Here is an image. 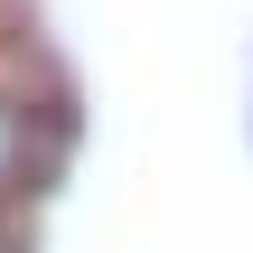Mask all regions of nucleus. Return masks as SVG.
Masks as SVG:
<instances>
[{"mask_svg":"<svg viewBox=\"0 0 253 253\" xmlns=\"http://www.w3.org/2000/svg\"><path fill=\"white\" fill-rule=\"evenodd\" d=\"M47 160H56V122H47L28 94H9V84H0V207L38 197Z\"/></svg>","mask_w":253,"mask_h":253,"instance_id":"obj_1","label":"nucleus"},{"mask_svg":"<svg viewBox=\"0 0 253 253\" xmlns=\"http://www.w3.org/2000/svg\"><path fill=\"white\" fill-rule=\"evenodd\" d=\"M0 253H9V244H0Z\"/></svg>","mask_w":253,"mask_h":253,"instance_id":"obj_2","label":"nucleus"}]
</instances>
